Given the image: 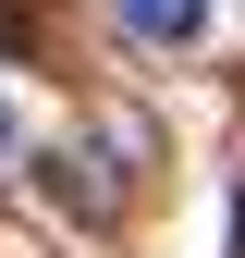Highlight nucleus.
Segmentation results:
<instances>
[{"mask_svg": "<svg viewBox=\"0 0 245 258\" xmlns=\"http://www.w3.org/2000/svg\"><path fill=\"white\" fill-rule=\"evenodd\" d=\"M110 13H122V37H147V49H184V37L208 25V0H110Z\"/></svg>", "mask_w": 245, "mask_h": 258, "instance_id": "nucleus-1", "label": "nucleus"}, {"mask_svg": "<svg viewBox=\"0 0 245 258\" xmlns=\"http://www.w3.org/2000/svg\"><path fill=\"white\" fill-rule=\"evenodd\" d=\"M0 160H13V111H0Z\"/></svg>", "mask_w": 245, "mask_h": 258, "instance_id": "nucleus-2", "label": "nucleus"}]
</instances>
